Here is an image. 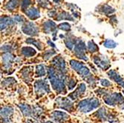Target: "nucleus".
<instances>
[{"mask_svg":"<svg viewBox=\"0 0 124 123\" xmlns=\"http://www.w3.org/2000/svg\"><path fill=\"white\" fill-rule=\"evenodd\" d=\"M100 106V101L97 98H88L83 99L78 104V110L83 113H88Z\"/></svg>","mask_w":124,"mask_h":123,"instance_id":"f03ea898","label":"nucleus"},{"mask_svg":"<svg viewBox=\"0 0 124 123\" xmlns=\"http://www.w3.org/2000/svg\"><path fill=\"white\" fill-rule=\"evenodd\" d=\"M48 15H49V16H51V17L54 16L56 15V11L55 10H51V12L49 11V12H48Z\"/></svg>","mask_w":124,"mask_h":123,"instance_id":"ea45409f","label":"nucleus"},{"mask_svg":"<svg viewBox=\"0 0 124 123\" xmlns=\"http://www.w3.org/2000/svg\"><path fill=\"white\" fill-rule=\"evenodd\" d=\"M14 57L10 53H5L2 56V62L4 67L6 69H9L11 68V65L14 62Z\"/></svg>","mask_w":124,"mask_h":123,"instance_id":"4468645a","label":"nucleus"},{"mask_svg":"<svg viewBox=\"0 0 124 123\" xmlns=\"http://www.w3.org/2000/svg\"><path fill=\"white\" fill-rule=\"evenodd\" d=\"M55 105L57 107L62 108L65 110H69L71 111L73 108V103L71 102L68 98L65 97H59L57 99L55 102Z\"/></svg>","mask_w":124,"mask_h":123,"instance_id":"1a4fd4ad","label":"nucleus"},{"mask_svg":"<svg viewBox=\"0 0 124 123\" xmlns=\"http://www.w3.org/2000/svg\"><path fill=\"white\" fill-rule=\"evenodd\" d=\"M18 106L20 108L22 113L23 114V115L25 116H31L33 115L34 111H33V110L31 108V107L29 105L21 104V105H19Z\"/></svg>","mask_w":124,"mask_h":123,"instance_id":"f3484780","label":"nucleus"},{"mask_svg":"<svg viewBox=\"0 0 124 123\" xmlns=\"http://www.w3.org/2000/svg\"><path fill=\"white\" fill-rule=\"evenodd\" d=\"M56 19L57 21H60V20H70V21H74V19L72 18V16L69 14L65 12V11H63V12L60 13L57 17H56Z\"/></svg>","mask_w":124,"mask_h":123,"instance_id":"b1692460","label":"nucleus"},{"mask_svg":"<svg viewBox=\"0 0 124 123\" xmlns=\"http://www.w3.org/2000/svg\"><path fill=\"white\" fill-rule=\"evenodd\" d=\"M85 51L86 45L85 42L82 40L77 41V43L74 46V54L76 55V57L84 61H88V58L85 53Z\"/></svg>","mask_w":124,"mask_h":123,"instance_id":"423d86ee","label":"nucleus"},{"mask_svg":"<svg viewBox=\"0 0 124 123\" xmlns=\"http://www.w3.org/2000/svg\"><path fill=\"white\" fill-rule=\"evenodd\" d=\"M34 89L37 97H40L45 94L51 92L49 85L46 80H37L34 82Z\"/></svg>","mask_w":124,"mask_h":123,"instance_id":"39448f33","label":"nucleus"},{"mask_svg":"<svg viewBox=\"0 0 124 123\" xmlns=\"http://www.w3.org/2000/svg\"><path fill=\"white\" fill-rule=\"evenodd\" d=\"M52 62L55 65L57 71L60 74L62 75L66 73L67 70H66V67H65V60L62 57H55L53 59Z\"/></svg>","mask_w":124,"mask_h":123,"instance_id":"9d476101","label":"nucleus"},{"mask_svg":"<svg viewBox=\"0 0 124 123\" xmlns=\"http://www.w3.org/2000/svg\"><path fill=\"white\" fill-rule=\"evenodd\" d=\"M95 116H97V117L103 121H106L107 119V114H106V109L104 108H100V110H98L97 112L94 114Z\"/></svg>","mask_w":124,"mask_h":123,"instance_id":"5701e85b","label":"nucleus"},{"mask_svg":"<svg viewBox=\"0 0 124 123\" xmlns=\"http://www.w3.org/2000/svg\"><path fill=\"white\" fill-rule=\"evenodd\" d=\"M70 65L79 75L83 78H85V80L90 76H92L91 73H90L89 69L83 62H78L77 60H71L70 61Z\"/></svg>","mask_w":124,"mask_h":123,"instance_id":"7ed1b4c3","label":"nucleus"},{"mask_svg":"<svg viewBox=\"0 0 124 123\" xmlns=\"http://www.w3.org/2000/svg\"><path fill=\"white\" fill-rule=\"evenodd\" d=\"M21 53L25 57H31L37 53V51L31 47H23L21 50Z\"/></svg>","mask_w":124,"mask_h":123,"instance_id":"4be33fe9","label":"nucleus"},{"mask_svg":"<svg viewBox=\"0 0 124 123\" xmlns=\"http://www.w3.org/2000/svg\"><path fill=\"white\" fill-rule=\"evenodd\" d=\"M39 5L44 7V8H48V5H50V2L48 0H38Z\"/></svg>","mask_w":124,"mask_h":123,"instance_id":"c9c22d12","label":"nucleus"},{"mask_svg":"<svg viewBox=\"0 0 124 123\" xmlns=\"http://www.w3.org/2000/svg\"><path fill=\"white\" fill-rule=\"evenodd\" d=\"M18 4H19L18 0H10L5 5V8L8 10H12L17 7Z\"/></svg>","mask_w":124,"mask_h":123,"instance_id":"a878e982","label":"nucleus"},{"mask_svg":"<svg viewBox=\"0 0 124 123\" xmlns=\"http://www.w3.org/2000/svg\"><path fill=\"white\" fill-rule=\"evenodd\" d=\"M14 113V108L10 106H5L3 108L1 109V116L2 119H6L9 118Z\"/></svg>","mask_w":124,"mask_h":123,"instance_id":"412c9836","label":"nucleus"},{"mask_svg":"<svg viewBox=\"0 0 124 123\" xmlns=\"http://www.w3.org/2000/svg\"><path fill=\"white\" fill-rule=\"evenodd\" d=\"M54 54H56V52L54 51H47L46 52L44 53V56H43L44 57L43 58L45 60H47L49 58H51Z\"/></svg>","mask_w":124,"mask_h":123,"instance_id":"f704fd0d","label":"nucleus"},{"mask_svg":"<svg viewBox=\"0 0 124 123\" xmlns=\"http://www.w3.org/2000/svg\"><path fill=\"white\" fill-rule=\"evenodd\" d=\"M103 100L106 104L110 106H114L118 104L122 105L124 102V98L120 93H113L111 94H107L103 96Z\"/></svg>","mask_w":124,"mask_h":123,"instance_id":"20e7f679","label":"nucleus"},{"mask_svg":"<svg viewBox=\"0 0 124 123\" xmlns=\"http://www.w3.org/2000/svg\"><path fill=\"white\" fill-rule=\"evenodd\" d=\"M100 83H101V85L103 86V87H109V86L111 85V83L110 82V81H108L107 80H105V79L101 80Z\"/></svg>","mask_w":124,"mask_h":123,"instance_id":"4c0bfd02","label":"nucleus"},{"mask_svg":"<svg viewBox=\"0 0 124 123\" xmlns=\"http://www.w3.org/2000/svg\"><path fill=\"white\" fill-rule=\"evenodd\" d=\"M31 68L30 67H26V68H24L22 70L21 73H22V79L25 80V82H30L31 81Z\"/></svg>","mask_w":124,"mask_h":123,"instance_id":"aec40b11","label":"nucleus"},{"mask_svg":"<svg viewBox=\"0 0 124 123\" xmlns=\"http://www.w3.org/2000/svg\"><path fill=\"white\" fill-rule=\"evenodd\" d=\"M53 1H54V2L58 4V3H60V2H62V0H53Z\"/></svg>","mask_w":124,"mask_h":123,"instance_id":"79ce46f5","label":"nucleus"},{"mask_svg":"<svg viewBox=\"0 0 124 123\" xmlns=\"http://www.w3.org/2000/svg\"><path fill=\"white\" fill-rule=\"evenodd\" d=\"M51 117L55 122H57L59 123H62L65 122L66 119H69V116L66 113L62 112V111H60V110H54V112L51 113Z\"/></svg>","mask_w":124,"mask_h":123,"instance_id":"9b49d317","label":"nucleus"},{"mask_svg":"<svg viewBox=\"0 0 124 123\" xmlns=\"http://www.w3.org/2000/svg\"><path fill=\"white\" fill-rule=\"evenodd\" d=\"M22 30L25 34L29 36H37L39 33V29L37 25L32 22H28L25 23L22 27Z\"/></svg>","mask_w":124,"mask_h":123,"instance_id":"0eeeda50","label":"nucleus"},{"mask_svg":"<svg viewBox=\"0 0 124 123\" xmlns=\"http://www.w3.org/2000/svg\"><path fill=\"white\" fill-rule=\"evenodd\" d=\"M88 50L91 53H95L99 50V48L93 41H89L88 42Z\"/></svg>","mask_w":124,"mask_h":123,"instance_id":"cd10ccee","label":"nucleus"},{"mask_svg":"<svg viewBox=\"0 0 124 123\" xmlns=\"http://www.w3.org/2000/svg\"><path fill=\"white\" fill-rule=\"evenodd\" d=\"M48 44H49L50 46H51V47H53V48H54V47H55V46H54V43H52L50 40H48Z\"/></svg>","mask_w":124,"mask_h":123,"instance_id":"a19ab883","label":"nucleus"},{"mask_svg":"<svg viewBox=\"0 0 124 123\" xmlns=\"http://www.w3.org/2000/svg\"><path fill=\"white\" fill-rule=\"evenodd\" d=\"M100 10L102 11V12L106 15H108V14H111L112 13H114L115 10L113 9L111 7L107 5H102L101 6V8H100Z\"/></svg>","mask_w":124,"mask_h":123,"instance_id":"bb28decb","label":"nucleus"},{"mask_svg":"<svg viewBox=\"0 0 124 123\" xmlns=\"http://www.w3.org/2000/svg\"><path fill=\"white\" fill-rule=\"evenodd\" d=\"M121 108H122V109H124V103H123V104H122V106H121Z\"/></svg>","mask_w":124,"mask_h":123,"instance_id":"37998d69","label":"nucleus"},{"mask_svg":"<svg viewBox=\"0 0 124 123\" xmlns=\"http://www.w3.org/2000/svg\"><path fill=\"white\" fill-rule=\"evenodd\" d=\"M25 13L26 16L30 19H32V20L37 19L40 16L39 10L36 7H31L30 9H28Z\"/></svg>","mask_w":124,"mask_h":123,"instance_id":"dca6fc26","label":"nucleus"},{"mask_svg":"<svg viewBox=\"0 0 124 123\" xmlns=\"http://www.w3.org/2000/svg\"><path fill=\"white\" fill-rule=\"evenodd\" d=\"M76 43H77V41H76L74 36L72 35L68 34L66 36V37L65 38V44L66 47L69 50H72L74 46H75Z\"/></svg>","mask_w":124,"mask_h":123,"instance_id":"a211bd4d","label":"nucleus"},{"mask_svg":"<svg viewBox=\"0 0 124 123\" xmlns=\"http://www.w3.org/2000/svg\"><path fill=\"white\" fill-rule=\"evenodd\" d=\"M77 84V81L74 79H70L68 80V87H69V90H72V89L74 88V87L76 86Z\"/></svg>","mask_w":124,"mask_h":123,"instance_id":"72a5a7b5","label":"nucleus"},{"mask_svg":"<svg viewBox=\"0 0 124 123\" xmlns=\"http://www.w3.org/2000/svg\"><path fill=\"white\" fill-rule=\"evenodd\" d=\"M26 42L28 43V44H33V45H35L39 50H42V44L40 42H39V41H37V40H36L34 39H31V38L30 39H27Z\"/></svg>","mask_w":124,"mask_h":123,"instance_id":"c85d7f7f","label":"nucleus"},{"mask_svg":"<svg viewBox=\"0 0 124 123\" xmlns=\"http://www.w3.org/2000/svg\"><path fill=\"white\" fill-rule=\"evenodd\" d=\"M48 76L54 90L58 94H65L67 91L65 88V80L62 78V75H59L57 71H56L51 67L48 68Z\"/></svg>","mask_w":124,"mask_h":123,"instance_id":"f257e3e1","label":"nucleus"},{"mask_svg":"<svg viewBox=\"0 0 124 123\" xmlns=\"http://www.w3.org/2000/svg\"><path fill=\"white\" fill-rule=\"evenodd\" d=\"M103 45L107 48H114L117 45V43L112 39H106L103 43Z\"/></svg>","mask_w":124,"mask_h":123,"instance_id":"c756f323","label":"nucleus"},{"mask_svg":"<svg viewBox=\"0 0 124 123\" xmlns=\"http://www.w3.org/2000/svg\"><path fill=\"white\" fill-rule=\"evenodd\" d=\"M43 30L46 33H56L57 31V25H56L55 22L53 21H47L43 24Z\"/></svg>","mask_w":124,"mask_h":123,"instance_id":"2eb2a0df","label":"nucleus"},{"mask_svg":"<svg viewBox=\"0 0 124 123\" xmlns=\"http://www.w3.org/2000/svg\"><path fill=\"white\" fill-rule=\"evenodd\" d=\"M14 20L17 22H25V18L22 16L16 15L14 16Z\"/></svg>","mask_w":124,"mask_h":123,"instance_id":"58836bf2","label":"nucleus"},{"mask_svg":"<svg viewBox=\"0 0 124 123\" xmlns=\"http://www.w3.org/2000/svg\"><path fill=\"white\" fill-rule=\"evenodd\" d=\"M58 27L60 30H62L64 31H69L71 30V25L68 23V22H63V23H61L59 25Z\"/></svg>","mask_w":124,"mask_h":123,"instance_id":"2f4dec72","label":"nucleus"},{"mask_svg":"<svg viewBox=\"0 0 124 123\" xmlns=\"http://www.w3.org/2000/svg\"><path fill=\"white\" fill-rule=\"evenodd\" d=\"M85 90H86L85 85L84 83H81V84L79 85V86L75 90V91L70 94L68 97H69V99H71V100H75L77 98L80 97L81 95H83L84 94V92L85 91Z\"/></svg>","mask_w":124,"mask_h":123,"instance_id":"f8f14e48","label":"nucleus"},{"mask_svg":"<svg viewBox=\"0 0 124 123\" xmlns=\"http://www.w3.org/2000/svg\"><path fill=\"white\" fill-rule=\"evenodd\" d=\"M1 50L5 53H10L12 51V47L10 45H8V44H5V45H3L1 47Z\"/></svg>","mask_w":124,"mask_h":123,"instance_id":"e433bc0d","label":"nucleus"},{"mask_svg":"<svg viewBox=\"0 0 124 123\" xmlns=\"http://www.w3.org/2000/svg\"><path fill=\"white\" fill-rule=\"evenodd\" d=\"M14 83H16V80L14 78H7L4 80V81L2 82V85H4V86H8L9 85H12Z\"/></svg>","mask_w":124,"mask_h":123,"instance_id":"473e14b6","label":"nucleus"},{"mask_svg":"<svg viewBox=\"0 0 124 123\" xmlns=\"http://www.w3.org/2000/svg\"><path fill=\"white\" fill-rule=\"evenodd\" d=\"M14 21L9 16H2L1 17V30H5L8 26L14 24Z\"/></svg>","mask_w":124,"mask_h":123,"instance_id":"6ab92c4d","label":"nucleus"},{"mask_svg":"<svg viewBox=\"0 0 124 123\" xmlns=\"http://www.w3.org/2000/svg\"><path fill=\"white\" fill-rule=\"evenodd\" d=\"M123 94H124V90H123Z\"/></svg>","mask_w":124,"mask_h":123,"instance_id":"c03bdc74","label":"nucleus"},{"mask_svg":"<svg viewBox=\"0 0 124 123\" xmlns=\"http://www.w3.org/2000/svg\"><path fill=\"white\" fill-rule=\"evenodd\" d=\"M108 76L110 78V80H113L116 83H117L121 87H124V80L117 73V72L115 70H110L108 72Z\"/></svg>","mask_w":124,"mask_h":123,"instance_id":"ddd939ff","label":"nucleus"},{"mask_svg":"<svg viewBox=\"0 0 124 123\" xmlns=\"http://www.w3.org/2000/svg\"><path fill=\"white\" fill-rule=\"evenodd\" d=\"M93 61L95 65H97L103 71H106L111 66L108 59L103 56H95L93 58Z\"/></svg>","mask_w":124,"mask_h":123,"instance_id":"6e6552de","label":"nucleus"},{"mask_svg":"<svg viewBox=\"0 0 124 123\" xmlns=\"http://www.w3.org/2000/svg\"><path fill=\"white\" fill-rule=\"evenodd\" d=\"M46 75V69L43 65H39L36 67V76L42 77Z\"/></svg>","mask_w":124,"mask_h":123,"instance_id":"393cba45","label":"nucleus"},{"mask_svg":"<svg viewBox=\"0 0 124 123\" xmlns=\"http://www.w3.org/2000/svg\"><path fill=\"white\" fill-rule=\"evenodd\" d=\"M31 4V0H22L21 2V7L22 10H25Z\"/></svg>","mask_w":124,"mask_h":123,"instance_id":"7c9ffc66","label":"nucleus"}]
</instances>
